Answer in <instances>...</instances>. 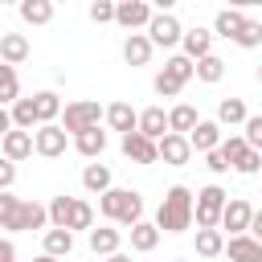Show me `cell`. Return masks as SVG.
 <instances>
[{
  "label": "cell",
  "mask_w": 262,
  "mask_h": 262,
  "mask_svg": "<svg viewBox=\"0 0 262 262\" xmlns=\"http://www.w3.org/2000/svg\"><path fill=\"white\" fill-rule=\"evenodd\" d=\"M139 135H147V139H156V143L168 135V115H164V106L139 111Z\"/></svg>",
  "instance_id": "17"
},
{
  "label": "cell",
  "mask_w": 262,
  "mask_h": 262,
  "mask_svg": "<svg viewBox=\"0 0 262 262\" xmlns=\"http://www.w3.org/2000/svg\"><path fill=\"white\" fill-rule=\"evenodd\" d=\"M12 127H16V131H33V127H41V123H37V106H33V98H16V102H12Z\"/></svg>",
  "instance_id": "23"
},
{
  "label": "cell",
  "mask_w": 262,
  "mask_h": 262,
  "mask_svg": "<svg viewBox=\"0 0 262 262\" xmlns=\"http://www.w3.org/2000/svg\"><path fill=\"white\" fill-rule=\"evenodd\" d=\"M196 123H201V119H196V111H192L188 102H180V106L168 111V131H172V135H192Z\"/></svg>",
  "instance_id": "21"
},
{
  "label": "cell",
  "mask_w": 262,
  "mask_h": 262,
  "mask_svg": "<svg viewBox=\"0 0 262 262\" xmlns=\"http://www.w3.org/2000/svg\"><path fill=\"white\" fill-rule=\"evenodd\" d=\"M205 168H209V172H217V176H221V172H229V160H225V156H221V147H217V151H209V156H205Z\"/></svg>",
  "instance_id": "45"
},
{
  "label": "cell",
  "mask_w": 262,
  "mask_h": 262,
  "mask_svg": "<svg viewBox=\"0 0 262 262\" xmlns=\"http://www.w3.org/2000/svg\"><path fill=\"white\" fill-rule=\"evenodd\" d=\"M29 57V37L25 33H0V61L4 66H20Z\"/></svg>",
  "instance_id": "14"
},
{
  "label": "cell",
  "mask_w": 262,
  "mask_h": 262,
  "mask_svg": "<svg viewBox=\"0 0 262 262\" xmlns=\"http://www.w3.org/2000/svg\"><path fill=\"white\" fill-rule=\"evenodd\" d=\"M16 209H20V201H16V196H8V192H0V229H12Z\"/></svg>",
  "instance_id": "40"
},
{
  "label": "cell",
  "mask_w": 262,
  "mask_h": 262,
  "mask_svg": "<svg viewBox=\"0 0 262 262\" xmlns=\"http://www.w3.org/2000/svg\"><path fill=\"white\" fill-rule=\"evenodd\" d=\"M246 143H250L254 151H262V115H250V119H246Z\"/></svg>",
  "instance_id": "42"
},
{
  "label": "cell",
  "mask_w": 262,
  "mask_h": 262,
  "mask_svg": "<svg viewBox=\"0 0 262 262\" xmlns=\"http://www.w3.org/2000/svg\"><path fill=\"white\" fill-rule=\"evenodd\" d=\"M8 131H12V111H4V106H0V139H4Z\"/></svg>",
  "instance_id": "48"
},
{
  "label": "cell",
  "mask_w": 262,
  "mask_h": 262,
  "mask_svg": "<svg viewBox=\"0 0 262 262\" xmlns=\"http://www.w3.org/2000/svg\"><path fill=\"white\" fill-rule=\"evenodd\" d=\"M258 82H262V66H258Z\"/></svg>",
  "instance_id": "51"
},
{
  "label": "cell",
  "mask_w": 262,
  "mask_h": 262,
  "mask_svg": "<svg viewBox=\"0 0 262 262\" xmlns=\"http://www.w3.org/2000/svg\"><path fill=\"white\" fill-rule=\"evenodd\" d=\"M98 209H102L106 221H119V225H131V229L143 221V196L131 192V188H106L98 196Z\"/></svg>",
  "instance_id": "2"
},
{
  "label": "cell",
  "mask_w": 262,
  "mask_h": 262,
  "mask_svg": "<svg viewBox=\"0 0 262 262\" xmlns=\"http://www.w3.org/2000/svg\"><path fill=\"white\" fill-rule=\"evenodd\" d=\"M90 20H94V25L115 20V4H111V0H94V4H90Z\"/></svg>",
  "instance_id": "43"
},
{
  "label": "cell",
  "mask_w": 262,
  "mask_h": 262,
  "mask_svg": "<svg viewBox=\"0 0 262 262\" xmlns=\"http://www.w3.org/2000/svg\"><path fill=\"white\" fill-rule=\"evenodd\" d=\"M221 74H225V61H221L217 53H209V57L196 61V78H201V82H221Z\"/></svg>",
  "instance_id": "35"
},
{
  "label": "cell",
  "mask_w": 262,
  "mask_h": 262,
  "mask_svg": "<svg viewBox=\"0 0 262 262\" xmlns=\"http://www.w3.org/2000/svg\"><path fill=\"white\" fill-rule=\"evenodd\" d=\"M180 45H184V57H188V61H201V57L213 53V33H209V29H188Z\"/></svg>",
  "instance_id": "16"
},
{
  "label": "cell",
  "mask_w": 262,
  "mask_h": 262,
  "mask_svg": "<svg viewBox=\"0 0 262 262\" xmlns=\"http://www.w3.org/2000/svg\"><path fill=\"white\" fill-rule=\"evenodd\" d=\"M233 168H237L242 176H258V172H262V151H254V147H250V151H246Z\"/></svg>",
  "instance_id": "41"
},
{
  "label": "cell",
  "mask_w": 262,
  "mask_h": 262,
  "mask_svg": "<svg viewBox=\"0 0 262 262\" xmlns=\"http://www.w3.org/2000/svg\"><path fill=\"white\" fill-rule=\"evenodd\" d=\"M250 221H254V205H250L246 196H233V201L225 205V213H221V225H225L233 237L250 233Z\"/></svg>",
  "instance_id": "5"
},
{
  "label": "cell",
  "mask_w": 262,
  "mask_h": 262,
  "mask_svg": "<svg viewBox=\"0 0 262 262\" xmlns=\"http://www.w3.org/2000/svg\"><path fill=\"white\" fill-rule=\"evenodd\" d=\"M12 180H16V164L0 156V192H8V188H12Z\"/></svg>",
  "instance_id": "44"
},
{
  "label": "cell",
  "mask_w": 262,
  "mask_h": 262,
  "mask_svg": "<svg viewBox=\"0 0 262 262\" xmlns=\"http://www.w3.org/2000/svg\"><path fill=\"white\" fill-rule=\"evenodd\" d=\"M156 242H160V229H156V221H139V225L131 229V246H135L139 254L156 250Z\"/></svg>",
  "instance_id": "28"
},
{
  "label": "cell",
  "mask_w": 262,
  "mask_h": 262,
  "mask_svg": "<svg viewBox=\"0 0 262 262\" xmlns=\"http://www.w3.org/2000/svg\"><path fill=\"white\" fill-rule=\"evenodd\" d=\"M45 221H49V209H45V205H37V201H20L12 229H16V233H33V229H41Z\"/></svg>",
  "instance_id": "12"
},
{
  "label": "cell",
  "mask_w": 262,
  "mask_h": 262,
  "mask_svg": "<svg viewBox=\"0 0 262 262\" xmlns=\"http://www.w3.org/2000/svg\"><path fill=\"white\" fill-rule=\"evenodd\" d=\"M90 225H94V209H90L86 201H78V196H74V213H70V233H74V229H90Z\"/></svg>",
  "instance_id": "37"
},
{
  "label": "cell",
  "mask_w": 262,
  "mask_h": 262,
  "mask_svg": "<svg viewBox=\"0 0 262 262\" xmlns=\"http://www.w3.org/2000/svg\"><path fill=\"white\" fill-rule=\"evenodd\" d=\"M225 254H229V262H262V242H254L250 233H242V237H229Z\"/></svg>",
  "instance_id": "18"
},
{
  "label": "cell",
  "mask_w": 262,
  "mask_h": 262,
  "mask_svg": "<svg viewBox=\"0 0 262 262\" xmlns=\"http://www.w3.org/2000/svg\"><path fill=\"white\" fill-rule=\"evenodd\" d=\"M180 90H184V86H180L168 70H160V74H156V94H160V98H176Z\"/></svg>",
  "instance_id": "39"
},
{
  "label": "cell",
  "mask_w": 262,
  "mask_h": 262,
  "mask_svg": "<svg viewBox=\"0 0 262 262\" xmlns=\"http://www.w3.org/2000/svg\"><path fill=\"white\" fill-rule=\"evenodd\" d=\"M176 262H184V258H176Z\"/></svg>",
  "instance_id": "52"
},
{
  "label": "cell",
  "mask_w": 262,
  "mask_h": 262,
  "mask_svg": "<svg viewBox=\"0 0 262 262\" xmlns=\"http://www.w3.org/2000/svg\"><path fill=\"white\" fill-rule=\"evenodd\" d=\"M225 205H229V192H225L221 184H205V188L196 192V201H192V221H196V229H217Z\"/></svg>",
  "instance_id": "3"
},
{
  "label": "cell",
  "mask_w": 262,
  "mask_h": 262,
  "mask_svg": "<svg viewBox=\"0 0 262 262\" xmlns=\"http://www.w3.org/2000/svg\"><path fill=\"white\" fill-rule=\"evenodd\" d=\"M33 262H57V258H49V254H41V258H33Z\"/></svg>",
  "instance_id": "50"
},
{
  "label": "cell",
  "mask_w": 262,
  "mask_h": 262,
  "mask_svg": "<svg viewBox=\"0 0 262 262\" xmlns=\"http://www.w3.org/2000/svg\"><path fill=\"white\" fill-rule=\"evenodd\" d=\"M106 123H111V131H123V135L139 131V115H135L127 102H111V106H106Z\"/></svg>",
  "instance_id": "19"
},
{
  "label": "cell",
  "mask_w": 262,
  "mask_h": 262,
  "mask_svg": "<svg viewBox=\"0 0 262 262\" xmlns=\"http://www.w3.org/2000/svg\"><path fill=\"white\" fill-rule=\"evenodd\" d=\"M151 49H156V45H151L147 33H131V37L123 41V61H127V66H147V61H151Z\"/></svg>",
  "instance_id": "15"
},
{
  "label": "cell",
  "mask_w": 262,
  "mask_h": 262,
  "mask_svg": "<svg viewBox=\"0 0 262 262\" xmlns=\"http://www.w3.org/2000/svg\"><path fill=\"white\" fill-rule=\"evenodd\" d=\"M188 143H192V151H217L221 147V123H213V119H201L196 127H192V135H188Z\"/></svg>",
  "instance_id": "11"
},
{
  "label": "cell",
  "mask_w": 262,
  "mask_h": 262,
  "mask_svg": "<svg viewBox=\"0 0 262 262\" xmlns=\"http://www.w3.org/2000/svg\"><path fill=\"white\" fill-rule=\"evenodd\" d=\"M0 151H4V160L16 164V160H29L37 147H33V135H29V131H16V127H12V131L0 139Z\"/></svg>",
  "instance_id": "13"
},
{
  "label": "cell",
  "mask_w": 262,
  "mask_h": 262,
  "mask_svg": "<svg viewBox=\"0 0 262 262\" xmlns=\"http://www.w3.org/2000/svg\"><path fill=\"white\" fill-rule=\"evenodd\" d=\"M196 254H201V258H217V254H225V237H221V229H196Z\"/></svg>",
  "instance_id": "26"
},
{
  "label": "cell",
  "mask_w": 262,
  "mask_h": 262,
  "mask_svg": "<svg viewBox=\"0 0 262 262\" xmlns=\"http://www.w3.org/2000/svg\"><path fill=\"white\" fill-rule=\"evenodd\" d=\"M242 29H246V12H242V8H221L217 20H213V33H221V37H229V41H233Z\"/></svg>",
  "instance_id": "20"
},
{
  "label": "cell",
  "mask_w": 262,
  "mask_h": 262,
  "mask_svg": "<svg viewBox=\"0 0 262 262\" xmlns=\"http://www.w3.org/2000/svg\"><path fill=\"white\" fill-rule=\"evenodd\" d=\"M20 16H25L29 25H49V20H53V4H49V0H25V4H20Z\"/></svg>",
  "instance_id": "31"
},
{
  "label": "cell",
  "mask_w": 262,
  "mask_h": 262,
  "mask_svg": "<svg viewBox=\"0 0 262 262\" xmlns=\"http://www.w3.org/2000/svg\"><path fill=\"white\" fill-rule=\"evenodd\" d=\"M188 225H192V192H188L184 184H172V188L164 192L160 209H156V229H164V233H184Z\"/></svg>",
  "instance_id": "1"
},
{
  "label": "cell",
  "mask_w": 262,
  "mask_h": 262,
  "mask_svg": "<svg viewBox=\"0 0 262 262\" xmlns=\"http://www.w3.org/2000/svg\"><path fill=\"white\" fill-rule=\"evenodd\" d=\"M90 250L94 254H106V258L119 254V229H106V225L102 229H90Z\"/></svg>",
  "instance_id": "30"
},
{
  "label": "cell",
  "mask_w": 262,
  "mask_h": 262,
  "mask_svg": "<svg viewBox=\"0 0 262 262\" xmlns=\"http://www.w3.org/2000/svg\"><path fill=\"white\" fill-rule=\"evenodd\" d=\"M106 262H131V258H127V254H123V250H119V254H111V258H106Z\"/></svg>",
  "instance_id": "49"
},
{
  "label": "cell",
  "mask_w": 262,
  "mask_h": 262,
  "mask_svg": "<svg viewBox=\"0 0 262 262\" xmlns=\"http://www.w3.org/2000/svg\"><path fill=\"white\" fill-rule=\"evenodd\" d=\"M123 156L135 160V164H156V160H160V147H156V139L131 131V135H123Z\"/></svg>",
  "instance_id": "8"
},
{
  "label": "cell",
  "mask_w": 262,
  "mask_h": 262,
  "mask_svg": "<svg viewBox=\"0 0 262 262\" xmlns=\"http://www.w3.org/2000/svg\"><path fill=\"white\" fill-rule=\"evenodd\" d=\"M74 147L82 151V156H102V147H106V131H98V127H90V131H82V135H74Z\"/></svg>",
  "instance_id": "25"
},
{
  "label": "cell",
  "mask_w": 262,
  "mask_h": 262,
  "mask_svg": "<svg viewBox=\"0 0 262 262\" xmlns=\"http://www.w3.org/2000/svg\"><path fill=\"white\" fill-rule=\"evenodd\" d=\"M233 41H237L242 49H254V45H262V25H258V20H246V29H242Z\"/></svg>",
  "instance_id": "38"
},
{
  "label": "cell",
  "mask_w": 262,
  "mask_h": 262,
  "mask_svg": "<svg viewBox=\"0 0 262 262\" xmlns=\"http://www.w3.org/2000/svg\"><path fill=\"white\" fill-rule=\"evenodd\" d=\"M147 37H151V45H176V41H184V29L172 12H156L147 25Z\"/></svg>",
  "instance_id": "6"
},
{
  "label": "cell",
  "mask_w": 262,
  "mask_h": 262,
  "mask_svg": "<svg viewBox=\"0 0 262 262\" xmlns=\"http://www.w3.org/2000/svg\"><path fill=\"white\" fill-rule=\"evenodd\" d=\"M0 262H16V246L8 237H0Z\"/></svg>",
  "instance_id": "46"
},
{
  "label": "cell",
  "mask_w": 262,
  "mask_h": 262,
  "mask_svg": "<svg viewBox=\"0 0 262 262\" xmlns=\"http://www.w3.org/2000/svg\"><path fill=\"white\" fill-rule=\"evenodd\" d=\"M20 98V82H16V70L0 61V106L4 102H16Z\"/></svg>",
  "instance_id": "33"
},
{
  "label": "cell",
  "mask_w": 262,
  "mask_h": 262,
  "mask_svg": "<svg viewBox=\"0 0 262 262\" xmlns=\"http://www.w3.org/2000/svg\"><path fill=\"white\" fill-rule=\"evenodd\" d=\"M246 151H250V143H246V135H229V139H221V156L229 160V168H233V164H237V160H242Z\"/></svg>",
  "instance_id": "36"
},
{
  "label": "cell",
  "mask_w": 262,
  "mask_h": 262,
  "mask_svg": "<svg viewBox=\"0 0 262 262\" xmlns=\"http://www.w3.org/2000/svg\"><path fill=\"white\" fill-rule=\"evenodd\" d=\"M33 106H37V123H41V127H45V123H53V119L61 115V98H57L53 90L33 94Z\"/></svg>",
  "instance_id": "22"
},
{
  "label": "cell",
  "mask_w": 262,
  "mask_h": 262,
  "mask_svg": "<svg viewBox=\"0 0 262 262\" xmlns=\"http://www.w3.org/2000/svg\"><path fill=\"white\" fill-rule=\"evenodd\" d=\"M151 8L143 4V0H119L115 4V20L123 25V29H139V25H151Z\"/></svg>",
  "instance_id": "10"
},
{
  "label": "cell",
  "mask_w": 262,
  "mask_h": 262,
  "mask_svg": "<svg viewBox=\"0 0 262 262\" xmlns=\"http://www.w3.org/2000/svg\"><path fill=\"white\" fill-rule=\"evenodd\" d=\"M246 119H250V115H246V102H242V98H221L217 123H225V127H237V123H242V127H246Z\"/></svg>",
  "instance_id": "24"
},
{
  "label": "cell",
  "mask_w": 262,
  "mask_h": 262,
  "mask_svg": "<svg viewBox=\"0 0 262 262\" xmlns=\"http://www.w3.org/2000/svg\"><path fill=\"white\" fill-rule=\"evenodd\" d=\"M74 250V233L70 229H45V254L49 258H61Z\"/></svg>",
  "instance_id": "29"
},
{
  "label": "cell",
  "mask_w": 262,
  "mask_h": 262,
  "mask_svg": "<svg viewBox=\"0 0 262 262\" xmlns=\"http://www.w3.org/2000/svg\"><path fill=\"white\" fill-rule=\"evenodd\" d=\"M164 70H168V74H172V78H176V82L184 86V82H188V78L196 74V61H188L184 53H176V57H168V61H164Z\"/></svg>",
  "instance_id": "34"
},
{
  "label": "cell",
  "mask_w": 262,
  "mask_h": 262,
  "mask_svg": "<svg viewBox=\"0 0 262 262\" xmlns=\"http://www.w3.org/2000/svg\"><path fill=\"white\" fill-rule=\"evenodd\" d=\"M250 237L262 242V209H254V221H250Z\"/></svg>",
  "instance_id": "47"
},
{
  "label": "cell",
  "mask_w": 262,
  "mask_h": 262,
  "mask_svg": "<svg viewBox=\"0 0 262 262\" xmlns=\"http://www.w3.org/2000/svg\"><path fill=\"white\" fill-rule=\"evenodd\" d=\"M33 147H37V156H61L66 151V131L57 127V123H45V127H37L33 131Z\"/></svg>",
  "instance_id": "7"
},
{
  "label": "cell",
  "mask_w": 262,
  "mask_h": 262,
  "mask_svg": "<svg viewBox=\"0 0 262 262\" xmlns=\"http://www.w3.org/2000/svg\"><path fill=\"white\" fill-rule=\"evenodd\" d=\"M98 119H102L98 102L78 98V102H66V123H61V131H66V135H82V131H90V127H98Z\"/></svg>",
  "instance_id": "4"
},
{
  "label": "cell",
  "mask_w": 262,
  "mask_h": 262,
  "mask_svg": "<svg viewBox=\"0 0 262 262\" xmlns=\"http://www.w3.org/2000/svg\"><path fill=\"white\" fill-rule=\"evenodd\" d=\"M82 184H86L90 192H98V196H102V192L111 188V168H106V164H86V172H82Z\"/></svg>",
  "instance_id": "27"
},
{
  "label": "cell",
  "mask_w": 262,
  "mask_h": 262,
  "mask_svg": "<svg viewBox=\"0 0 262 262\" xmlns=\"http://www.w3.org/2000/svg\"><path fill=\"white\" fill-rule=\"evenodd\" d=\"M156 147H160V160H164V164H172V168H180V164H188V160H192V143H188V135H172V131H168Z\"/></svg>",
  "instance_id": "9"
},
{
  "label": "cell",
  "mask_w": 262,
  "mask_h": 262,
  "mask_svg": "<svg viewBox=\"0 0 262 262\" xmlns=\"http://www.w3.org/2000/svg\"><path fill=\"white\" fill-rule=\"evenodd\" d=\"M70 213H74V196H53L49 201V221H53V229H70Z\"/></svg>",
  "instance_id": "32"
}]
</instances>
